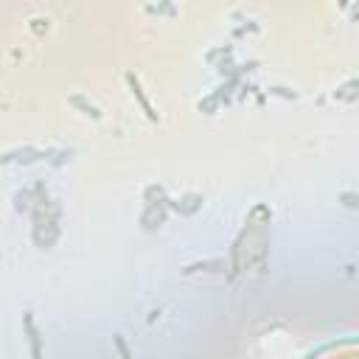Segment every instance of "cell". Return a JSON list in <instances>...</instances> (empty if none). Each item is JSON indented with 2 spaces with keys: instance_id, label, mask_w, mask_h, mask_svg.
I'll return each instance as SVG.
<instances>
[{
  "instance_id": "cell-1",
  "label": "cell",
  "mask_w": 359,
  "mask_h": 359,
  "mask_svg": "<svg viewBox=\"0 0 359 359\" xmlns=\"http://www.w3.org/2000/svg\"><path fill=\"white\" fill-rule=\"evenodd\" d=\"M126 81H129V87H132V93H135V96H138V101H140V107H143V110H146V115H149L152 121H157V112L152 110V107H149V101H146V96H143V87H140V81H138V79H135L132 73L126 76Z\"/></svg>"
},
{
  "instance_id": "cell-2",
  "label": "cell",
  "mask_w": 359,
  "mask_h": 359,
  "mask_svg": "<svg viewBox=\"0 0 359 359\" xmlns=\"http://www.w3.org/2000/svg\"><path fill=\"white\" fill-rule=\"evenodd\" d=\"M22 323H25V334H28V342H31V354H34V357H42L40 337H37V328H34V317H31V314H25V317H22Z\"/></svg>"
},
{
  "instance_id": "cell-3",
  "label": "cell",
  "mask_w": 359,
  "mask_h": 359,
  "mask_svg": "<svg viewBox=\"0 0 359 359\" xmlns=\"http://www.w3.org/2000/svg\"><path fill=\"white\" fill-rule=\"evenodd\" d=\"M112 339H115V348H118V351H121L123 357H129V348L123 345V337H118V334H115V337H112Z\"/></svg>"
},
{
  "instance_id": "cell-4",
  "label": "cell",
  "mask_w": 359,
  "mask_h": 359,
  "mask_svg": "<svg viewBox=\"0 0 359 359\" xmlns=\"http://www.w3.org/2000/svg\"><path fill=\"white\" fill-rule=\"evenodd\" d=\"M342 199H345L348 208H357V194H342Z\"/></svg>"
}]
</instances>
